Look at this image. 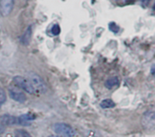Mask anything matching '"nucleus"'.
I'll return each instance as SVG.
<instances>
[{"label": "nucleus", "mask_w": 155, "mask_h": 137, "mask_svg": "<svg viewBox=\"0 0 155 137\" xmlns=\"http://www.w3.org/2000/svg\"><path fill=\"white\" fill-rule=\"evenodd\" d=\"M27 79H29V81L32 84L35 92L45 93L47 90V88H46V85H45L44 79L38 74H36L35 72H29L27 74Z\"/></svg>", "instance_id": "f257e3e1"}, {"label": "nucleus", "mask_w": 155, "mask_h": 137, "mask_svg": "<svg viewBox=\"0 0 155 137\" xmlns=\"http://www.w3.org/2000/svg\"><path fill=\"white\" fill-rule=\"evenodd\" d=\"M53 129L54 132L60 136L74 137L75 135L74 129L71 126L65 123H56L54 125Z\"/></svg>", "instance_id": "f03ea898"}, {"label": "nucleus", "mask_w": 155, "mask_h": 137, "mask_svg": "<svg viewBox=\"0 0 155 137\" xmlns=\"http://www.w3.org/2000/svg\"><path fill=\"white\" fill-rule=\"evenodd\" d=\"M14 82L15 84L22 90L29 93V94H34L35 93L32 84L30 83L29 79L25 78V77H22V76H15L14 78Z\"/></svg>", "instance_id": "7ed1b4c3"}, {"label": "nucleus", "mask_w": 155, "mask_h": 137, "mask_svg": "<svg viewBox=\"0 0 155 137\" xmlns=\"http://www.w3.org/2000/svg\"><path fill=\"white\" fill-rule=\"evenodd\" d=\"M142 124L146 128L155 127V107L143 114L142 117Z\"/></svg>", "instance_id": "20e7f679"}, {"label": "nucleus", "mask_w": 155, "mask_h": 137, "mask_svg": "<svg viewBox=\"0 0 155 137\" xmlns=\"http://www.w3.org/2000/svg\"><path fill=\"white\" fill-rule=\"evenodd\" d=\"M8 94L9 97L19 103H24L26 100V96L24 93V91H22V89H20L19 88H9L8 89Z\"/></svg>", "instance_id": "39448f33"}, {"label": "nucleus", "mask_w": 155, "mask_h": 137, "mask_svg": "<svg viewBox=\"0 0 155 137\" xmlns=\"http://www.w3.org/2000/svg\"><path fill=\"white\" fill-rule=\"evenodd\" d=\"M15 0H0V13L3 16H7L13 11Z\"/></svg>", "instance_id": "423d86ee"}, {"label": "nucleus", "mask_w": 155, "mask_h": 137, "mask_svg": "<svg viewBox=\"0 0 155 137\" xmlns=\"http://www.w3.org/2000/svg\"><path fill=\"white\" fill-rule=\"evenodd\" d=\"M0 122L3 126H14L18 125V119L15 117L10 115H4L0 117Z\"/></svg>", "instance_id": "0eeeda50"}, {"label": "nucleus", "mask_w": 155, "mask_h": 137, "mask_svg": "<svg viewBox=\"0 0 155 137\" xmlns=\"http://www.w3.org/2000/svg\"><path fill=\"white\" fill-rule=\"evenodd\" d=\"M17 119H18V125L27 126L29 124V122H31V121L35 119V116L28 113V114H24V115L18 117Z\"/></svg>", "instance_id": "6e6552de"}, {"label": "nucleus", "mask_w": 155, "mask_h": 137, "mask_svg": "<svg viewBox=\"0 0 155 137\" xmlns=\"http://www.w3.org/2000/svg\"><path fill=\"white\" fill-rule=\"evenodd\" d=\"M31 37H32V26H28L21 36L20 39L21 43L23 45H28L31 41Z\"/></svg>", "instance_id": "1a4fd4ad"}, {"label": "nucleus", "mask_w": 155, "mask_h": 137, "mask_svg": "<svg viewBox=\"0 0 155 137\" xmlns=\"http://www.w3.org/2000/svg\"><path fill=\"white\" fill-rule=\"evenodd\" d=\"M119 84H120V80H119V79H118L117 77L110 78V79H108L105 81V83H104L105 87H106L108 89H113L118 87Z\"/></svg>", "instance_id": "9d476101"}, {"label": "nucleus", "mask_w": 155, "mask_h": 137, "mask_svg": "<svg viewBox=\"0 0 155 137\" xmlns=\"http://www.w3.org/2000/svg\"><path fill=\"white\" fill-rule=\"evenodd\" d=\"M100 105L103 108H112L115 106V103L112 99H104L101 102Z\"/></svg>", "instance_id": "9b49d317"}, {"label": "nucleus", "mask_w": 155, "mask_h": 137, "mask_svg": "<svg viewBox=\"0 0 155 137\" xmlns=\"http://www.w3.org/2000/svg\"><path fill=\"white\" fill-rule=\"evenodd\" d=\"M6 100V94L5 91L0 87V107H2V105L5 102Z\"/></svg>", "instance_id": "f8f14e48"}, {"label": "nucleus", "mask_w": 155, "mask_h": 137, "mask_svg": "<svg viewBox=\"0 0 155 137\" xmlns=\"http://www.w3.org/2000/svg\"><path fill=\"white\" fill-rule=\"evenodd\" d=\"M109 28H110V30H111L113 33H117L119 32V30H120V27H119L115 23H111L109 24Z\"/></svg>", "instance_id": "ddd939ff"}, {"label": "nucleus", "mask_w": 155, "mask_h": 137, "mask_svg": "<svg viewBox=\"0 0 155 137\" xmlns=\"http://www.w3.org/2000/svg\"><path fill=\"white\" fill-rule=\"evenodd\" d=\"M52 33L54 35H58L60 33V27L58 24H54L52 28Z\"/></svg>", "instance_id": "4468645a"}, {"label": "nucleus", "mask_w": 155, "mask_h": 137, "mask_svg": "<svg viewBox=\"0 0 155 137\" xmlns=\"http://www.w3.org/2000/svg\"><path fill=\"white\" fill-rule=\"evenodd\" d=\"M18 133H19V135H20V137H32L31 136V135H30L27 131L23 130V129L18 130Z\"/></svg>", "instance_id": "2eb2a0df"}, {"label": "nucleus", "mask_w": 155, "mask_h": 137, "mask_svg": "<svg viewBox=\"0 0 155 137\" xmlns=\"http://www.w3.org/2000/svg\"><path fill=\"white\" fill-rule=\"evenodd\" d=\"M86 137H100L99 135L94 131H89L87 134H86Z\"/></svg>", "instance_id": "dca6fc26"}, {"label": "nucleus", "mask_w": 155, "mask_h": 137, "mask_svg": "<svg viewBox=\"0 0 155 137\" xmlns=\"http://www.w3.org/2000/svg\"><path fill=\"white\" fill-rule=\"evenodd\" d=\"M151 73H152V75L155 77V64L154 65H153L152 66V68H151Z\"/></svg>", "instance_id": "f3484780"}, {"label": "nucleus", "mask_w": 155, "mask_h": 137, "mask_svg": "<svg viewBox=\"0 0 155 137\" xmlns=\"http://www.w3.org/2000/svg\"><path fill=\"white\" fill-rule=\"evenodd\" d=\"M4 131H5V128H4V126H0V134H2V133H3Z\"/></svg>", "instance_id": "a211bd4d"}, {"label": "nucleus", "mask_w": 155, "mask_h": 137, "mask_svg": "<svg viewBox=\"0 0 155 137\" xmlns=\"http://www.w3.org/2000/svg\"><path fill=\"white\" fill-rule=\"evenodd\" d=\"M48 137H61L60 135H49Z\"/></svg>", "instance_id": "6ab92c4d"}, {"label": "nucleus", "mask_w": 155, "mask_h": 137, "mask_svg": "<svg viewBox=\"0 0 155 137\" xmlns=\"http://www.w3.org/2000/svg\"><path fill=\"white\" fill-rule=\"evenodd\" d=\"M153 8H154V9H155V5H154V6H153Z\"/></svg>", "instance_id": "aec40b11"}, {"label": "nucleus", "mask_w": 155, "mask_h": 137, "mask_svg": "<svg viewBox=\"0 0 155 137\" xmlns=\"http://www.w3.org/2000/svg\"><path fill=\"white\" fill-rule=\"evenodd\" d=\"M25 1H26V0H25Z\"/></svg>", "instance_id": "412c9836"}]
</instances>
